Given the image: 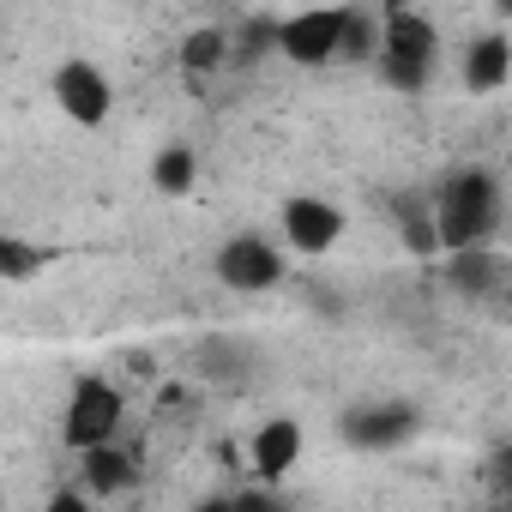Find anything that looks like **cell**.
Segmentation results:
<instances>
[{
  "mask_svg": "<svg viewBox=\"0 0 512 512\" xmlns=\"http://www.w3.org/2000/svg\"><path fill=\"white\" fill-rule=\"evenodd\" d=\"M500 211H506V193H500V175L488 169H452L440 187H434V223H440V247L446 253H464V247H488L494 229H500Z\"/></svg>",
  "mask_w": 512,
  "mask_h": 512,
  "instance_id": "1",
  "label": "cell"
},
{
  "mask_svg": "<svg viewBox=\"0 0 512 512\" xmlns=\"http://www.w3.org/2000/svg\"><path fill=\"white\" fill-rule=\"evenodd\" d=\"M434 61H440V31L434 19L410 13V7H386V31H380V79L386 91H404L416 97L428 79H434Z\"/></svg>",
  "mask_w": 512,
  "mask_h": 512,
  "instance_id": "2",
  "label": "cell"
},
{
  "mask_svg": "<svg viewBox=\"0 0 512 512\" xmlns=\"http://www.w3.org/2000/svg\"><path fill=\"white\" fill-rule=\"evenodd\" d=\"M121 422H127V398H121V386L103 380V374H79L73 392H67V410H61V440H67L73 452H85V446L115 440Z\"/></svg>",
  "mask_w": 512,
  "mask_h": 512,
  "instance_id": "3",
  "label": "cell"
},
{
  "mask_svg": "<svg viewBox=\"0 0 512 512\" xmlns=\"http://www.w3.org/2000/svg\"><path fill=\"white\" fill-rule=\"evenodd\" d=\"M49 97L73 127H103L115 115V85L97 61H61L49 73Z\"/></svg>",
  "mask_w": 512,
  "mask_h": 512,
  "instance_id": "4",
  "label": "cell"
},
{
  "mask_svg": "<svg viewBox=\"0 0 512 512\" xmlns=\"http://www.w3.org/2000/svg\"><path fill=\"white\" fill-rule=\"evenodd\" d=\"M284 253L266 241V235H229L217 247V284L223 290H241V296H266L284 284Z\"/></svg>",
  "mask_w": 512,
  "mask_h": 512,
  "instance_id": "5",
  "label": "cell"
},
{
  "mask_svg": "<svg viewBox=\"0 0 512 512\" xmlns=\"http://www.w3.org/2000/svg\"><path fill=\"white\" fill-rule=\"evenodd\" d=\"M278 229L290 241V253H302V260H326V253L344 241V211L320 193H290L284 211H278Z\"/></svg>",
  "mask_w": 512,
  "mask_h": 512,
  "instance_id": "6",
  "label": "cell"
},
{
  "mask_svg": "<svg viewBox=\"0 0 512 512\" xmlns=\"http://www.w3.org/2000/svg\"><path fill=\"white\" fill-rule=\"evenodd\" d=\"M338 37H344V7H302V13L278 19V55L296 67H332Z\"/></svg>",
  "mask_w": 512,
  "mask_h": 512,
  "instance_id": "7",
  "label": "cell"
},
{
  "mask_svg": "<svg viewBox=\"0 0 512 512\" xmlns=\"http://www.w3.org/2000/svg\"><path fill=\"white\" fill-rule=\"evenodd\" d=\"M338 428H344V440H350L356 452H386V446H398V440L416 434V410L398 404V398H380V404H356V410H344Z\"/></svg>",
  "mask_w": 512,
  "mask_h": 512,
  "instance_id": "8",
  "label": "cell"
},
{
  "mask_svg": "<svg viewBox=\"0 0 512 512\" xmlns=\"http://www.w3.org/2000/svg\"><path fill=\"white\" fill-rule=\"evenodd\" d=\"M247 464H253L260 482H284L302 464V422L296 416H266L247 440Z\"/></svg>",
  "mask_w": 512,
  "mask_h": 512,
  "instance_id": "9",
  "label": "cell"
},
{
  "mask_svg": "<svg viewBox=\"0 0 512 512\" xmlns=\"http://www.w3.org/2000/svg\"><path fill=\"white\" fill-rule=\"evenodd\" d=\"M386 211H392L398 241L416 253V260H434V253H446V247H440V223H434V193H422V187L392 193V199H386Z\"/></svg>",
  "mask_w": 512,
  "mask_h": 512,
  "instance_id": "10",
  "label": "cell"
},
{
  "mask_svg": "<svg viewBox=\"0 0 512 512\" xmlns=\"http://www.w3.org/2000/svg\"><path fill=\"white\" fill-rule=\"evenodd\" d=\"M79 482L91 488V500H115V494H127L139 482V464L115 440H103V446H85L79 452Z\"/></svg>",
  "mask_w": 512,
  "mask_h": 512,
  "instance_id": "11",
  "label": "cell"
},
{
  "mask_svg": "<svg viewBox=\"0 0 512 512\" xmlns=\"http://www.w3.org/2000/svg\"><path fill=\"white\" fill-rule=\"evenodd\" d=\"M506 79H512V43H506L500 31L470 37V43H464V91L488 97V91H500Z\"/></svg>",
  "mask_w": 512,
  "mask_h": 512,
  "instance_id": "12",
  "label": "cell"
},
{
  "mask_svg": "<svg viewBox=\"0 0 512 512\" xmlns=\"http://www.w3.org/2000/svg\"><path fill=\"white\" fill-rule=\"evenodd\" d=\"M380 31H386V19H374V13H362V7H344L338 67H368V61H380Z\"/></svg>",
  "mask_w": 512,
  "mask_h": 512,
  "instance_id": "13",
  "label": "cell"
},
{
  "mask_svg": "<svg viewBox=\"0 0 512 512\" xmlns=\"http://www.w3.org/2000/svg\"><path fill=\"white\" fill-rule=\"evenodd\" d=\"M181 67H187L193 79H211L217 67H229V31H223V25H193V31L181 37Z\"/></svg>",
  "mask_w": 512,
  "mask_h": 512,
  "instance_id": "14",
  "label": "cell"
},
{
  "mask_svg": "<svg viewBox=\"0 0 512 512\" xmlns=\"http://www.w3.org/2000/svg\"><path fill=\"white\" fill-rule=\"evenodd\" d=\"M151 187L169 193V199H187V193L199 187V157H193V145H163V151L151 157Z\"/></svg>",
  "mask_w": 512,
  "mask_h": 512,
  "instance_id": "15",
  "label": "cell"
},
{
  "mask_svg": "<svg viewBox=\"0 0 512 512\" xmlns=\"http://www.w3.org/2000/svg\"><path fill=\"white\" fill-rule=\"evenodd\" d=\"M49 260H55V253L37 247V241H25L19 229L0 235V278H7V284H31L37 272H49Z\"/></svg>",
  "mask_w": 512,
  "mask_h": 512,
  "instance_id": "16",
  "label": "cell"
},
{
  "mask_svg": "<svg viewBox=\"0 0 512 512\" xmlns=\"http://www.w3.org/2000/svg\"><path fill=\"white\" fill-rule=\"evenodd\" d=\"M446 266H452V284L458 290H494V284H506V266L494 260L488 247H464V253H446Z\"/></svg>",
  "mask_w": 512,
  "mask_h": 512,
  "instance_id": "17",
  "label": "cell"
},
{
  "mask_svg": "<svg viewBox=\"0 0 512 512\" xmlns=\"http://www.w3.org/2000/svg\"><path fill=\"white\" fill-rule=\"evenodd\" d=\"M266 49H278V25H272V19H247V25H235V37H229V67L260 61Z\"/></svg>",
  "mask_w": 512,
  "mask_h": 512,
  "instance_id": "18",
  "label": "cell"
},
{
  "mask_svg": "<svg viewBox=\"0 0 512 512\" xmlns=\"http://www.w3.org/2000/svg\"><path fill=\"white\" fill-rule=\"evenodd\" d=\"M494 13H500V19H512V0H494Z\"/></svg>",
  "mask_w": 512,
  "mask_h": 512,
  "instance_id": "19",
  "label": "cell"
}]
</instances>
